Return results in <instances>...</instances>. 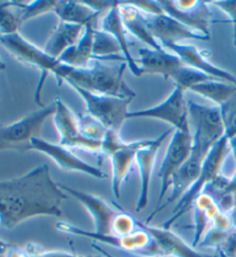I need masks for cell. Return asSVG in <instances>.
<instances>
[{"instance_id": "obj_12", "label": "cell", "mask_w": 236, "mask_h": 257, "mask_svg": "<svg viewBox=\"0 0 236 257\" xmlns=\"http://www.w3.org/2000/svg\"><path fill=\"white\" fill-rule=\"evenodd\" d=\"M191 148L192 136L190 132L174 131L165 157L162 159L159 172H158V177L160 178V193L156 208H159L165 201V195L171 188L174 175L177 173V171L182 167L190 156Z\"/></svg>"}, {"instance_id": "obj_32", "label": "cell", "mask_w": 236, "mask_h": 257, "mask_svg": "<svg viewBox=\"0 0 236 257\" xmlns=\"http://www.w3.org/2000/svg\"><path fill=\"white\" fill-rule=\"evenodd\" d=\"M77 118H79L81 132H82L87 138L103 142V140L105 139L108 131L102 123H99L97 120L91 118V116L87 113L82 115H77Z\"/></svg>"}, {"instance_id": "obj_43", "label": "cell", "mask_w": 236, "mask_h": 257, "mask_svg": "<svg viewBox=\"0 0 236 257\" xmlns=\"http://www.w3.org/2000/svg\"><path fill=\"white\" fill-rule=\"evenodd\" d=\"M234 45L236 46V28L234 29Z\"/></svg>"}, {"instance_id": "obj_16", "label": "cell", "mask_w": 236, "mask_h": 257, "mask_svg": "<svg viewBox=\"0 0 236 257\" xmlns=\"http://www.w3.org/2000/svg\"><path fill=\"white\" fill-rule=\"evenodd\" d=\"M172 133H174V130L173 128H169V130L166 131L165 133H162L160 136H158V138L150 140L146 146L138 150L136 156V164L138 166V170H140L141 188L140 196H138L136 206H135L136 212H141L149 204L151 180H152V173L154 165H156L157 155L159 153L165 139Z\"/></svg>"}, {"instance_id": "obj_34", "label": "cell", "mask_w": 236, "mask_h": 257, "mask_svg": "<svg viewBox=\"0 0 236 257\" xmlns=\"http://www.w3.org/2000/svg\"><path fill=\"white\" fill-rule=\"evenodd\" d=\"M43 249L34 243H28L22 248L11 247L9 257H43Z\"/></svg>"}, {"instance_id": "obj_22", "label": "cell", "mask_w": 236, "mask_h": 257, "mask_svg": "<svg viewBox=\"0 0 236 257\" xmlns=\"http://www.w3.org/2000/svg\"><path fill=\"white\" fill-rule=\"evenodd\" d=\"M86 27L59 21L53 33L50 35V38L44 46V51L54 59H59L64 52L81 41L86 33Z\"/></svg>"}, {"instance_id": "obj_20", "label": "cell", "mask_w": 236, "mask_h": 257, "mask_svg": "<svg viewBox=\"0 0 236 257\" xmlns=\"http://www.w3.org/2000/svg\"><path fill=\"white\" fill-rule=\"evenodd\" d=\"M59 186L65 193H69L73 197L76 198L90 213L95 224L94 232L98 234H111V225L115 215L118 213L117 210L110 206V204L104 201L102 197L94 195V194L71 188L63 184H59Z\"/></svg>"}, {"instance_id": "obj_41", "label": "cell", "mask_w": 236, "mask_h": 257, "mask_svg": "<svg viewBox=\"0 0 236 257\" xmlns=\"http://www.w3.org/2000/svg\"><path fill=\"white\" fill-rule=\"evenodd\" d=\"M216 255H218V257H228L226 254H223L221 250H219V249H218V252H216Z\"/></svg>"}, {"instance_id": "obj_33", "label": "cell", "mask_w": 236, "mask_h": 257, "mask_svg": "<svg viewBox=\"0 0 236 257\" xmlns=\"http://www.w3.org/2000/svg\"><path fill=\"white\" fill-rule=\"evenodd\" d=\"M221 111L223 124H225V136L227 139L236 135V95L229 102L219 107Z\"/></svg>"}, {"instance_id": "obj_19", "label": "cell", "mask_w": 236, "mask_h": 257, "mask_svg": "<svg viewBox=\"0 0 236 257\" xmlns=\"http://www.w3.org/2000/svg\"><path fill=\"white\" fill-rule=\"evenodd\" d=\"M137 226L149 233L162 257H214L203 254L192 246H189L182 237L173 232L171 228L149 226L142 221H137ZM215 257H218V255Z\"/></svg>"}, {"instance_id": "obj_38", "label": "cell", "mask_w": 236, "mask_h": 257, "mask_svg": "<svg viewBox=\"0 0 236 257\" xmlns=\"http://www.w3.org/2000/svg\"><path fill=\"white\" fill-rule=\"evenodd\" d=\"M228 146H229V150L230 153L233 154L235 162H236V135L233 136V138L228 139Z\"/></svg>"}, {"instance_id": "obj_2", "label": "cell", "mask_w": 236, "mask_h": 257, "mask_svg": "<svg viewBox=\"0 0 236 257\" xmlns=\"http://www.w3.org/2000/svg\"><path fill=\"white\" fill-rule=\"evenodd\" d=\"M128 68L126 62L107 66L102 61H94L87 68H73L63 64L58 83H74L98 95L133 99L136 93L125 82V73Z\"/></svg>"}, {"instance_id": "obj_3", "label": "cell", "mask_w": 236, "mask_h": 257, "mask_svg": "<svg viewBox=\"0 0 236 257\" xmlns=\"http://www.w3.org/2000/svg\"><path fill=\"white\" fill-rule=\"evenodd\" d=\"M229 153L230 150L229 146H228V139L226 136H223L218 143L214 144L210 153L207 154L198 179L176 202L173 209L172 216L162 224V227L171 228L174 223H176L185 213L192 210L193 202H195L196 198L204 193L221 175V170Z\"/></svg>"}, {"instance_id": "obj_29", "label": "cell", "mask_w": 236, "mask_h": 257, "mask_svg": "<svg viewBox=\"0 0 236 257\" xmlns=\"http://www.w3.org/2000/svg\"><path fill=\"white\" fill-rule=\"evenodd\" d=\"M206 192L215 197L223 211L230 213L236 208V172L231 178L220 175Z\"/></svg>"}, {"instance_id": "obj_45", "label": "cell", "mask_w": 236, "mask_h": 257, "mask_svg": "<svg viewBox=\"0 0 236 257\" xmlns=\"http://www.w3.org/2000/svg\"><path fill=\"white\" fill-rule=\"evenodd\" d=\"M235 28H236V23H235V25H234V29H235Z\"/></svg>"}, {"instance_id": "obj_17", "label": "cell", "mask_w": 236, "mask_h": 257, "mask_svg": "<svg viewBox=\"0 0 236 257\" xmlns=\"http://www.w3.org/2000/svg\"><path fill=\"white\" fill-rule=\"evenodd\" d=\"M138 56L142 75H160L165 80H175L185 65L179 57L165 49L153 50L146 46L138 50Z\"/></svg>"}, {"instance_id": "obj_7", "label": "cell", "mask_w": 236, "mask_h": 257, "mask_svg": "<svg viewBox=\"0 0 236 257\" xmlns=\"http://www.w3.org/2000/svg\"><path fill=\"white\" fill-rule=\"evenodd\" d=\"M150 140L142 141L125 142L120 138V133L107 132L103 140L102 154L110 157L112 165V192L114 197L119 200L121 197V187L128 179L136 163L138 150L149 143Z\"/></svg>"}, {"instance_id": "obj_31", "label": "cell", "mask_w": 236, "mask_h": 257, "mask_svg": "<svg viewBox=\"0 0 236 257\" xmlns=\"http://www.w3.org/2000/svg\"><path fill=\"white\" fill-rule=\"evenodd\" d=\"M57 6L56 2H51V0H46V2H29V3H22L21 6V20L22 23L26 21L32 20L34 18L41 17L49 12H54Z\"/></svg>"}, {"instance_id": "obj_37", "label": "cell", "mask_w": 236, "mask_h": 257, "mask_svg": "<svg viewBox=\"0 0 236 257\" xmlns=\"http://www.w3.org/2000/svg\"><path fill=\"white\" fill-rule=\"evenodd\" d=\"M10 249H11V246H9L6 242H4V241L0 240V257H7Z\"/></svg>"}, {"instance_id": "obj_44", "label": "cell", "mask_w": 236, "mask_h": 257, "mask_svg": "<svg viewBox=\"0 0 236 257\" xmlns=\"http://www.w3.org/2000/svg\"><path fill=\"white\" fill-rule=\"evenodd\" d=\"M151 257H161V256H151Z\"/></svg>"}, {"instance_id": "obj_8", "label": "cell", "mask_w": 236, "mask_h": 257, "mask_svg": "<svg viewBox=\"0 0 236 257\" xmlns=\"http://www.w3.org/2000/svg\"><path fill=\"white\" fill-rule=\"evenodd\" d=\"M54 104L27 114L18 121L0 126V151L13 150L18 153L30 151L32 141L40 138L41 131L50 116L53 115Z\"/></svg>"}, {"instance_id": "obj_36", "label": "cell", "mask_w": 236, "mask_h": 257, "mask_svg": "<svg viewBox=\"0 0 236 257\" xmlns=\"http://www.w3.org/2000/svg\"><path fill=\"white\" fill-rule=\"evenodd\" d=\"M43 257H86V255H77L72 254V252H66V251H43Z\"/></svg>"}, {"instance_id": "obj_30", "label": "cell", "mask_w": 236, "mask_h": 257, "mask_svg": "<svg viewBox=\"0 0 236 257\" xmlns=\"http://www.w3.org/2000/svg\"><path fill=\"white\" fill-rule=\"evenodd\" d=\"M137 221L136 218L133 217L130 213L120 210L115 215L113 221L111 225V234L115 236H127L131 233L137 231Z\"/></svg>"}, {"instance_id": "obj_5", "label": "cell", "mask_w": 236, "mask_h": 257, "mask_svg": "<svg viewBox=\"0 0 236 257\" xmlns=\"http://www.w3.org/2000/svg\"><path fill=\"white\" fill-rule=\"evenodd\" d=\"M69 84L81 98L87 107V114L102 123L108 132L120 133L126 120H128L131 98H120L105 95H98L74 83Z\"/></svg>"}, {"instance_id": "obj_21", "label": "cell", "mask_w": 236, "mask_h": 257, "mask_svg": "<svg viewBox=\"0 0 236 257\" xmlns=\"http://www.w3.org/2000/svg\"><path fill=\"white\" fill-rule=\"evenodd\" d=\"M119 4L120 2H118L117 5L112 7L111 10H108L106 13L103 14L99 21V29L106 31L117 41L119 48L121 50L122 57L125 58L126 64L128 66V69L134 76L140 77L142 76V71L140 68V64H137V61L134 59L133 54L130 52L131 43L128 38L129 33L126 29L125 25H123L122 18L120 15Z\"/></svg>"}, {"instance_id": "obj_15", "label": "cell", "mask_w": 236, "mask_h": 257, "mask_svg": "<svg viewBox=\"0 0 236 257\" xmlns=\"http://www.w3.org/2000/svg\"><path fill=\"white\" fill-rule=\"evenodd\" d=\"M149 29L158 43L166 49L168 45L182 43L185 40L208 41L210 37L184 26L166 13L159 15L144 14Z\"/></svg>"}, {"instance_id": "obj_23", "label": "cell", "mask_w": 236, "mask_h": 257, "mask_svg": "<svg viewBox=\"0 0 236 257\" xmlns=\"http://www.w3.org/2000/svg\"><path fill=\"white\" fill-rule=\"evenodd\" d=\"M193 219H195V232H193L192 247L198 246L204 235L211 228L212 220L216 213L221 211V208L215 197L205 190L196 198L192 205Z\"/></svg>"}, {"instance_id": "obj_40", "label": "cell", "mask_w": 236, "mask_h": 257, "mask_svg": "<svg viewBox=\"0 0 236 257\" xmlns=\"http://www.w3.org/2000/svg\"><path fill=\"white\" fill-rule=\"evenodd\" d=\"M230 216H231V219H233V223H234V226L236 227V208L233 210V211L230 212Z\"/></svg>"}, {"instance_id": "obj_14", "label": "cell", "mask_w": 236, "mask_h": 257, "mask_svg": "<svg viewBox=\"0 0 236 257\" xmlns=\"http://www.w3.org/2000/svg\"><path fill=\"white\" fill-rule=\"evenodd\" d=\"M30 151H37V153L46 155L49 158H51L56 163L57 166H59L64 171L83 173L96 179L107 178V174L103 170L82 161L71 149L60 146V144H54L49 141H45L42 138H35L33 140Z\"/></svg>"}, {"instance_id": "obj_11", "label": "cell", "mask_w": 236, "mask_h": 257, "mask_svg": "<svg viewBox=\"0 0 236 257\" xmlns=\"http://www.w3.org/2000/svg\"><path fill=\"white\" fill-rule=\"evenodd\" d=\"M53 122L59 134V144L68 149H81L102 154L103 142L89 139L81 132L79 118L60 98L54 99Z\"/></svg>"}, {"instance_id": "obj_13", "label": "cell", "mask_w": 236, "mask_h": 257, "mask_svg": "<svg viewBox=\"0 0 236 257\" xmlns=\"http://www.w3.org/2000/svg\"><path fill=\"white\" fill-rule=\"evenodd\" d=\"M159 5L166 14L175 19L189 28L210 37L212 13L207 3L198 0H161Z\"/></svg>"}, {"instance_id": "obj_6", "label": "cell", "mask_w": 236, "mask_h": 257, "mask_svg": "<svg viewBox=\"0 0 236 257\" xmlns=\"http://www.w3.org/2000/svg\"><path fill=\"white\" fill-rule=\"evenodd\" d=\"M188 114L192 147L207 155L225 136L221 111L218 106H206L188 100Z\"/></svg>"}, {"instance_id": "obj_25", "label": "cell", "mask_w": 236, "mask_h": 257, "mask_svg": "<svg viewBox=\"0 0 236 257\" xmlns=\"http://www.w3.org/2000/svg\"><path fill=\"white\" fill-rule=\"evenodd\" d=\"M97 28L96 25H88L86 27V33L81 41L75 46L68 49L63 53L59 59L61 64L67 65L73 68H87L91 62L96 61L92 52V44H94V33Z\"/></svg>"}, {"instance_id": "obj_10", "label": "cell", "mask_w": 236, "mask_h": 257, "mask_svg": "<svg viewBox=\"0 0 236 257\" xmlns=\"http://www.w3.org/2000/svg\"><path fill=\"white\" fill-rule=\"evenodd\" d=\"M184 90L174 85L173 91L166 99L156 106L130 111L128 119H154L167 122L174 131L190 132L188 114V100H185ZM191 133V132H190Z\"/></svg>"}, {"instance_id": "obj_35", "label": "cell", "mask_w": 236, "mask_h": 257, "mask_svg": "<svg viewBox=\"0 0 236 257\" xmlns=\"http://www.w3.org/2000/svg\"><path fill=\"white\" fill-rule=\"evenodd\" d=\"M210 5H214L215 7L223 12L227 15L228 20L231 25L236 23V0H230V2H210Z\"/></svg>"}, {"instance_id": "obj_39", "label": "cell", "mask_w": 236, "mask_h": 257, "mask_svg": "<svg viewBox=\"0 0 236 257\" xmlns=\"http://www.w3.org/2000/svg\"><path fill=\"white\" fill-rule=\"evenodd\" d=\"M92 247H94L96 250L99 252V255L98 256H86V257H113V256H111L110 254H108L106 250H104V249L99 248V246H97L96 243H92Z\"/></svg>"}, {"instance_id": "obj_24", "label": "cell", "mask_w": 236, "mask_h": 257, "mask_svg": "<svg viewBox=\"0 0 236 257\" xmlns=\"http://www.w3.org/2000/svg\"><path fill=\"white\" fill-rule=\"evenodd\" d=\"M119 12L122 18L123 25L129 34L134 35L137 40L148 45L150 49H164L151 34L144 13H142L140 10L131 5L129 2H120Z\"/></svg>"}, {"instance_id": "obj_18", "label": "cell", "mask_w": 236, "mask_h": 257, "mask_svg": "<svg viewBox=\"0 0 236 257\" xmlns=\"http://www.w3.org/2000/svg\"><path fill=\"white\" fill-rule=\"evenodd\" d=\"M165 50L173 52L175 56L179 57L185 65L196 69V71L206 74V75L214 80H219L222 81V82L236 85V76L208 61V54L205 53L204 51H200L197 46L191 44H183V43H177V44L168 45Z\"/></svg>"}, {"instance_id": "obj_9", "label": "cell", "mask_w": 236, "mask_h": 257, "mask_svg": "<svg viewBox=\"0 0 236 257\" xmlns=\"http://www.w3.org/2000/svg\"><path fill=\"white\" fill-rule=\"evenodd\" d=\"M57 229L65 234L77 235L87 237V239H92L98 241V242L108 244V246L119 248L121 250H125L131 254H136L145 257L151 256H161L159 249L151 239L150 234L144 229L138 227L137 231L131 233L130 235L127 236H115L112 234H98L96 232L86 231V229L80 228L74 225L66 223V221H58L56 225ZM162 257V256H161Z\"/></svg>"}, {"instance_id": "obj_27", "label": "cell", "mask_w": 236, "mask_h": 257, "mask_svg": "<svg viewBox=\"0 0 236 257\" xmlns=\"http://www.w3.org/2000/svg\"><path fill=\"white\" fill-rule=\"evenodd\" d=\"M190 91L211 100L215 104V106L221 107L236 95V85L219 80H211L193 85Z\"/></svg>"}, {"instance_id": "obj_46", "label": "cell", "mask_w": 236, "mask_h": 257, "mask_svg": "<svg viewBox=\"0 0 236 257\" xmlns=\"http://www.w3.org/2000/svg\"><path fill=\"white\" fill-rule=\"evenodd\" d=\"M7 257H9V256H7Z\"/></svg>"}, {"instance_id": "obj_4", "label": "cell", "mask_w": 236, "mask_h": 257, "mask_svg": "<svg viewBox=\"0 0 236 257\" xmlns=\"http://www.w3.org/2000/svg\"><path fill=\"white\" fill-rule=\"evenodd\" d=\"M0 44L11 53V56L15 58L18 61L22 62L27 66L34 67L40 71L41 79L36 88V95H35V102L43 107L41 102V93L43 89L44 82L50 74H53L54 77L59 75L63 67V64L54 59L51 56L44 51V49L37 48L36 45L26 40L20 33L13 35H0Z\"/></svg>"}, {"instance_id": "obj_1", "label": "cell", "mask_w": 236, "mask_h": 257, "mask_svg": "<svg viewBox=\"0 0 236 257\" xmlns=\"http://www.w3.org/2000/svg\"><path fill=\"white\" fill-rule=\"evenodd\" d=\"M67 195L43 164L17 178L0 180V225L14 229L36 217L63 216Z\"/></svg>"}, {"instance_id": "obj_28", "label": "cell", "mask_w": 236, "mask_h": 257, "mask_svg": "<svg viewBox=\"0 0 236 257\" xmlns=\"http://www.w3.org/2000/svg\"><path fill=\"white\" fill-rule=\"evenodd\" d=\"M92 52L96 61H121L126 62L125 58L121 54L117 41L99 28L95 29L94 44H92Z\"/></svg>"}, {"instance_id": "obj_42", "label": "cell", "mask_w": 236, "mask_h": 257, "mask_svg": "<svg viewBox=\"0 0 236 257\" xmlns=\"http://www.w3.org/2000/svg\"><path fill=\"white\" fill-rule=\"evenodd\" d=\"M5 68H6V66H5V64H4V62H3L2 58H0V71H2V69H5Z\"/></svg>"}, {"instance_id": "obj_26", "label": "cell", "mask_w": 236, "mask_h": 257, "mask_svg": "<svg viewBox=\"0 0 236 257\" xmlns=\"http://www.w3.org/2000/svg\"><path fill=\"white\" fill-rule=\"evenodd\" d=\"M59 21L75 23V25L88 26L96 25L97 19L102 13L92 10L86 2H58L53 12Z\"/></svg>"}]
</instances>
